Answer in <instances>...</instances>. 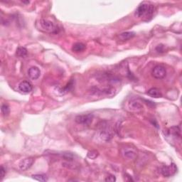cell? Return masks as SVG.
Instances as JSON below:
<instances>
[{
    "mask_svg": "<svg viewBox=\"0 0 182 182\" xmlns=\"http://www.w3.org/2000/svg\"><path fill=\"white\" fill-rule=\"evenodd\" d=\"M154 12V6L149 5V4L147 3H142L141 4L136 10L135 15L137 17H145V18H147V19L149 20L150 19H152V17H153Z\"/></svg>",
    "mask_w": 182,
    "mask_h": 182,
    "instance_id": "6da1fadb",
    "label": "cell"
},
{
    "mask_svg": "<svg viewBox=\"0 0 182 182\" xmlns=\"http://www.w3.org/2000/svg\"><path fill=\"white\" fill-rule=\"evenodd\" d=\"M99 136L101 140L109 141L112 138V129L107 122H102L98 127Z\"/></svg>",
    "mask_w": 182,
    "mask_h": 182,
    "instance_id": "7a4b0ae2",
    "label": "cell"
},
{
    "mask_svg": "<svg viewBox=\"0 0 182 182\" xmlns=\"http://www.w3.org/2000/svg\"><path fill=\"white\" fill-rule=\"evenodd\" d=\"M39 29L42 31L46 33H55L57 32L58 28L57 26L55 25V24L51 21H49L48 19H40L39 21Z\"/></svg>",
    "mask_w": 182,
    "mask_h": 182,
    "instance_id": "3957f363",
    "label": "cell"
},
{
    "mask_svg": "<svg viewBox=\"0 0 182 182\" xmlns=\"http://www.w3.org/2000/svg\"><path fill=\"white\" fill-rule=\"evenodd\" d=\"M93 115L92 114H79L75 118V121L78 124L83 125H89L93 122Z\"/></svg>",
    "mask_w": 182,
    "mask_h": 182,
    "instance_id": "277c9868",
    "label": "cell"
},
{
    "mask_svg": "<svg viewBox=\"0 0 182 182\" xmlns=\"http://www.w3.org/2000/svg\"><path fill=\"white\" fill-rule=\"evenodd\" d=\"M152 75L156 79H162L167 75V71L163 66L158 65L152 69Z\"/></svg>",
    "mask_w": 182,
    "mask_h": 182,
    "instance_id": "5b68a950",
    "label": "cell"
},
{
    "mask_svg": "<svg viewBox=\"0 0 182 182\" xmlns=\"http://www.w3.org/2000/svg\"><path fill=\"white\" fill-rule=\"evenodd\" d=\"M177 172V167L175 164L172 163L168 166H164L161 168V174L165 177H170L176 174Z\"/></svg>",
    "mask_w": 182,
    "mask_h": 182,
    "instance_id": "8992f818",
    "label": "cell"
},
{
    "mask_svg": "<svg viewBox=\"0 0 182 182\" xmlns=\"http://www.w3.org/2000/svg\"><path fill=\"white\" fill-rule=\"evenodd\" d=\"M34 161L32 157H28V158H25L20 161L19 164V167L21 171H26L30 168Z\"/></svg>",
    "mask_w": 182,
    "mask_h": 182,
    "instance_id": "52a82bcc",
    "label": "cell"
},
{
    "mask_svg": "<svg viewBox=\"0 0 182 182\" xmlns=\"http://www.w3.org/2000/svg\"><path fill=\"white\" fill-rule=\"evenodd\" d=\"M19 90L24 93H29L32 91L33 86L29 81H22L19 85Z\"/></svg>",
    "mask_w": 182,
    "mask_h": 182,
    "instance_id": "ba28073f",
    "label": "cell"
},
{
    "mask_svg": "<svg viewBox=\"0 0 182 182\" xmlns=\"http://www.w3.org/2000/svg\"><path fill=\"white\" fill-rule=\"evenodd\" d=\"M28 75L31 80H37L41 76V71L38 67L33 66L29 69Z\"/></svg>",
    "mask_w": 182,
    "mask_h": 182,
    "instance_id": "9c48e42d",
    "label": "cell"
},
{
    "mask_svg": "<svg viewBox=\"0 0 182 182\" xmlns=\"http://www.w3.org/2000/svg\"><path fill=\"white\" fill-rule=\"evenodd\" d=\"M129 107L132 110L138 111L143 108V105L137 99H132L129 102Z\"/></svg>",
    "mask_w": 182,
    "mask_h": 182,
    "instance_id": "30bf717a",
    "label": "cell"
},
{
    "mask_svg": "<svg viewBox=\"0 0 182 182\" xmlns=\"http://www.w3.org/2000/svg\"><path fill=\"white\" fill-rule=\"evenodd\" d=\"M147 94L150 96V97L154 98H159L162 97V94H161L160 90L159 88H157V87H152V88L148 90Z\"/></svg>",
    "mask_w": 182,
    "mask_h": 182,
    "instance_id": "8fae6325",
    "label": "cell"
},
{
    "mask_svg": "<svg viewBox=\"0 0 182 182\" xmlns=\"http://www.w3.org/2000/svg\"><path fill=\"white\" fill-rule=\"evenodd\" d=\"M134 37H135V33L134 32H132V31H126V32L121 33L119 35V39H120V41H125L132 39Z\"/></svg>",
    "mask_w": 182,
    "mask_h": 182,
    "instance_id": "7c38bea8",
    "label": "cell"
},
{
    "mask_svg": "<svg viewBox=\"0 0 182 182\" xmlns=\"http://www.w3.org/2000/svg\"><path fill=\"white\" fill-rule=\"evenodd\" d=\"M168 134L169 135L174 136L175 137H181V130L178 126H174L170 127L168 130Z\"/></svg>",
    "mask_w": 182,
    "mask_h": 182,
    "instance_id": "4fadbf2b",
    "label": "cell"
},
{
    "mask_svg": "<svg viewBox=\"0 0 182 182\" xmlns=\"http://www.w3.org/2000/svg\"><path fill=\"white\" fill-rule=\"evenodd\" d=\"M85 48H86V46H85V45L84 44L78 42L73 45V47H72V50L76 53H79V52H82V51H83L85 49Z\"/></svg>",
    "mask_w": 182,
    "mask_h": 182,
    "instance_id": "5bb4252c",
    "label": "cell"
},
{
    "mask_svg": "<svg viewBox=\"0 0 182 182\" xmlns=\"http://www.w3.org/2000/svg\"><path fill=\"white\" fill-rule=\"evenodd\" d=\"M27 53H28L27 49H26V48H24V47L19 46V47H18V48L17 49V52H16V54H17L18 57L24 58V57H25L26 55H27Z\"/></svg>",
    "mask_w": 182,
    "mask_h": 182,
    "instance_id": "9a60e30c",
    "label": "cell"
},
{
    "mask_svg": "<svg viewBox=\"0 0 182 182\" xmlns=\"http://www.w3.org/2000/svg\"><path fill=\"white\" fill-rule=\"evenodd\" d=\"M123 155L125 157L129 159H134L137 156L136 152L132 149H125Z\"/></svg>",
    "mask_w": 182,
    "mask_h": 182,
    "instance_id": "2e32d148",
    "label": "cell"
},
{
    "mask_svg": "<svg viewBox=\"0 0 182 182\" xmlns=\"http://www.w3.org/2000/svg\"><path fill=\"white\" fill-rule=\"evenodd\" d=\"M32 178L39 181L45 182L48 181V177L45 174H34L32 176Z\"/></svg>",
    "mask_w": 182,
    "mask_h": 182,
    "instance_id": "e0dca14e",
    "label": "cell"
},
{
    "mask_svg": "<svg viewBox=\"0 0 182 182\" xmlns=\"http://www.w3.org/2000/svg\"><path fill=\"white\" fill-rule=\"evenodd\" d=\"M1 111H2V114H3L4 116L6 117L9 115V114H10V107H9V105L6 104L2 105L1 107Z\"/></svg>",
    "mask_w": 182,
    "mask_h": 182,
    "instance_id": "ac0fdd59",
    "label": "cell"
},
{
    "mask_svg": "<svg viewBox=\"0 0 182 182\" xmlns=\"http://www.w3.org/2000/svg\"><path fill=\"white\" fill-rule=\"evenodd\" d=\"M63 158L66 159L67 161H73L74 159V156L73 154L68 153V152H66V153H64L62 154Z\"/></svg>",
    "mask_w": 182,
    "mask_h": 182,
    "instance_id": "d6986e66",
    "label": "cell"
},
{
    "mask_svg": "<svg viewBox=\"0 0 182 182\" xmlns=\"http://www.w3.org/2000/svg\"><path fill=\"white\" fill-rule=\"evenodd\" d=\"M73 81L71 80V81L66 85V86L64 87V89H62V91H63L62 93H67V92H68L69 91H71V90L72 89V87H73Z\"/></svg>",
    "mask_w": 182,
    "mask_h": 182,
    "instance_id": "ffe728a7",
    "label": "cell"
},
{
    "mask_svg": "<svg viewBox=\"0 0 182 182\" xmlns=\"http://www.w3.org/2000/svg\"><path fill=\"white\" fill-rule=\"evenodd\" d=\"M98 152L97 151H91L87 153V157L91 159H95L98 156Z\"/></svg>",
    "mask_w": 182,
    "mask_h": 182,
    "instance_id": "44dd1931",
    "label": "cell"
},
{
    "mask_svg": "<svg viewBox=\"0 0 182 182\" xmlns=\"http://www.w3.org/2000/svg\"><path fill=\"white\" fill-rule=\"evenodd\" d=\"M156 51L158 53H165V46L163 44H159L156 47Z\"/></svg>",
    "mask_w": 182,
    "mask_h": 182,
    "instance_id": "7402d4cb",
    "label": "cell"
},
{
    "mask_svg": "<svg viewBox=\"0 0 182 182\" xmlns=\"http://www.w3.org/2000/svg\"><path fill=\"white\" fill-rule=\"evenodd\" d=\"M6 174V168H4L3 166H2L1 168H0V176H1V178H0V180H2L4 179V177L5 176Z\"/></svg>",
    "mask_w": 182,
    "mask_h": 182,
    "instance_id": "603a6c76",
    "label": "cell"
},
{
    "mask_svg": "<svg viewBox=\"0 0 182 182\" xmlns=\"http://www.w3.org/2000/svg\"><path fill=\"white\" fill-rule=\"evenodd\" d=\"M116 181L115 176H113V175H110L109 176H107V178L105 179V181H109V182H114Z\"/></svg>",
    "mask_w": 182,
    "mask_h": 182,
    "instance_id": "cb8c5ba5",
    "label": "cell"
},
{
    "mask_svg": "<svg viewBox=\"0 0 182 182\" xmlns=\"http://www.w3.org/2000/svg\"><path fill=\"white\" fill-rule=\"evenodd\" d=\"M22 3L26 4H29V3H30V2H29V1H22Z\"/></svg>",
    "mask_w": 182,
    "mask_h": 182,
    "instance_id": "d4e9b609",
    "label": "cell"
}]
</instances>
